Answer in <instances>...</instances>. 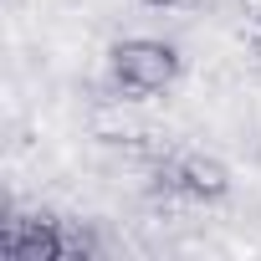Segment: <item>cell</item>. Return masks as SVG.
<instances>
[{"instance_id":"obj_1","label":"cell","mask_w":261,"mask_h":261,"mask_svg":"<svg viewBox=\"0 0 261 261\" xmlns=\"http://www.w3.org/2000/svg\"><path fill=\"white\" fill-rule=\"evenodd\" d=\"M174 77H179V57L164 41L134 36V41H118L113 46V82H118V92L149 97V92H164Z\"/></svg>"},{"instance_id":"obj_2","label":"cell","mask_w":261,"mask_h":261,"mask_svg":"<svg viewBox=\"0 0 261 261\" xmlns=\"http://www.w3.org/2000/svg\"><path fill=\"white\" fill-rule=\"evenodd\" d=\"M0 251H6V261H62L72 256V241L46 220H11Z\"/></svg>"},{"instance_id":"obj_3","label":"cell","mask_w":261,"mask_h":261,"mask_svg":"<svg viewBox=\"0 0 261 261\" xmlns=\"http://www.w3.org/2000/svg\"><path fill=\"white\" fill-rule=\"evenodd\" d=\"M241 6H246V16H251V21L261 26V0H241Z\"/></svg>"},{"instance_id":"obj_4","label":"cell","mask_w":261,"mask_h":261,"mask_svg":"<svg viewBox=\"0 0 261 261\" xmlns=\"http://www.w3.org/2000/svg\"><path fill=\"white\" fill-rule=\"evenodd\" d=\"M251 57H256V67H261V26H256V41H251Z\"/></svg>"},{"instance_id":"obj_5","label":"cell","mask_w":261,"mask_h":261,"mask_svg":"<svg viewBox=\"0 0 261 261\" xmlns=\"http://www.w3.org/2000/svg\"><path fill=\"white\" fill-rule=\"evenodd\" d=\"M190 6H220V0H190Z\"/></svg>"},{"instance_id":"obj_6","label":"cell","mask_w":261,"mask_h":261,"mask_svg":"<svg viewBox=\"0 0 261 261\" xmlns=\"http://www.w3.org/2000/svg\"><path fill=\"white\" fill-rule=\"evenodd\" d=\"M149 6H179V0H149Z\"/></svg>"}]
</instances>
